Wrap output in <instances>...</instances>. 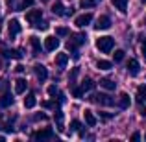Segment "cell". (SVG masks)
Masks as SVG:
<instances>
[{
    "label": "cell",
    "mask_w": 146,
    "mask_h": 142,
    "mask_svg": "<svg viewBox=\"0 0 146 142\" xmlns=\"http://www.w3.org/2000/svg\"><path fill=\"white\" fill-rule=\"evenodd\" d=\"M57 46H59V39L54 35H48L46 39H44V50H48V52H54Z\"/></svg>",
    "instance_id": "30bf717a"
},
{
    "label": "cell",
    "mask_w": 146,
    "mask_h": 142,
    "mask_svg": "<svg viewBox=\"0 0 146 142\" xmlns=\"http://www.w3.org/2000/svg\"><path fill=\"white\" fill-rule=\"evenodd\" d=\"M126 68H128V72L131 76H137L139 74V61L137 59H129L128 63H126Z\"/></svg>",
    "instance_id": "4fadbf2b"
},
{
    "label": "cell",
    "mask_w": 146,
    "mask_h": 142,
    "mask_svg": "<svg viewBox=\"0 0 146 142\" xmlns=\"http://www.w3.org/2000/svg\"><path fill=\"white\" fill-rule=\"evenodd\" d=\"M35 103H37V98H35V94H33V92H30L24 98V107H26V109H33Z\"/></svg>",
    "instance_id": "e0dca14e"
},
{
    "label": "cell",
    "mask_w": 146,
    "mask_h": 142,
    "mask_svg": "<svg viewBox=\"0 0 146 142\" xmlns=\"http://www.w3.org/2000/svg\"><path fill=\"white\" fill-rule=\"evenodd\" d=\"M33 72H35V76H37V79H39V81H46L48 70H46V67H44V65H35V67H33Z\"/></svg>",
    "instance_id": "9c48e42d"
},
{
    "label": "cell",
    "mask_w": 146,
    "mask_h": 142,
    "mask_svg": "<svg viewBox=\"0 0 146 142\" xmlns=\"http://www.w3.org/2000/svg\"><path fill=\"white\" fill-rule=\"evenodd\" d=\"M124 50H115V53H113V59H115V63H120L122 59H124Z\"/></svg>",
    "instance_id": "83f0119b"
},
{
    "label": "cell",
    "mask_w": 146,
    "mask_h": 142,
    "mask_svg": "<svg viewBox=\"0 0 146 142\" xmlns=\"http://www.w3.org/2000/svg\"><path fill=\"white\" fill-rule=\"evenodd\" d=\"M56 35H59V37H65V35H68V28H65V26L57 28V30H56Z\"/></svg>",
    "instance_id": "1f68e13d"
},
{
    "label": "cell",
    "mask_w": 146,
    "mask_h": 142,
    "mask_svg": "<svg viewBox=\"0 0 146 142\" xmlns=\"http://www.w3.org/2000/svg\"><path fill=\"white\" fill-rule=\"evenodd\" d=\"M67 63H68V53H57L56 55V65L59 68H63Z\"/></svg>",
    "instance_id": "44dd1931"
},
{
    "label": "cell",
    "mask_w": 146,
    "mask_h": 142,
    "mask_svg": "<svg viewBox=\"0 0 146 142\" xmlns=\"http://www.w3.org/2000/svg\"><path fill=\"white\" fill-rule=\"evenodd\" d=\"M89 100H91L93 103H98V105H106V107H111V105H115V100L111 98L109 94H104V92L93 94Z\"/></svg>",
    "instance_id": "3957f363"
},
{
    "label": "cell",
    "mask_w": 146,
    "mask_h": 142,
    "mask_svg": "<svg viewBox=\"0 0 146 142\" xmlns=\"http://www.w3.org/2000/svg\"><path fill=\"white\" fill-rule=\"evenodd\" d=\"M72 96H74V98H82V96H83V89H82V87H72Z\"/></svg>",
    "instance_id": "f546056e"
},
{
    "label": "cell",
    "mask_w": 146,
    "mask_h": 142,
    "mask_svg": "<svg viewBox=\"0 0 146 142\" xmlns=\"http://www.w3.org/2000/svg\"><path fill=\"white\" fill-rule=\"evenodd\" d=\"M56 122H57V129H59V131H65V127H63V113H61L59 109L56 111Z\"/></svg>",
    "instance_id": "4316f807"
},
{
    "label": "cell",
    "mask_w": 146,
    "mask_h": 142,
    "mask_svg": "<svg viewBox=\"0 0 146 142\" xmlns=\"http://www.w3.org/2000/svg\"><path fill=\"white\" fill-rule=\"evenodd\" d=\"M96 68H100V70H111V68H113V63H111V61H106V59H100V61H96Z\"/></svg>",
    "instance_id": "603a6c76"
},
{
    "label": "cell",
    "mask_w": 146,
    "mask_h": 142,
    "mask_svg": "<svg viewBox=\"0 0 146 142\" xmlns=\"http://www.w3.org/2000/svg\"><path fill=\"white\" fill-rule=\"evenodd\" d=\"M141 139V133H133L131 135V140H139Z\"/></svg>",
    "instance_id": "b9f144b4"
},
{
    "label": "cell",
    "mask_w": 146,
    "mask_h": 142,
    "mask_svg": "<svg viewBox=\"0 0 146 142\" xmlns=\"http://www.w3.org/2000/svg\"><path fill=\"white\" fill-rule=\"evenodd\" d=\"M30 6H33V0H22L17 9H26V7H30Z\"/></svg>",
    "instance_id": "4dcf8cb0"
},
{
    "label": "cell",
    "mask_w": 146,
    "mask_h": 142,
    "mask_svg": "<svg viewBox=\"0 0 146 142\" xmlns=\"http://www.w3.org/2000/svg\"><path fill=\"white\" fill-rule=\"evenodd\" d=\"M41 2H48V0H41Z\"/></svg>",
    "instance_id": "f6af8a7d"
},
{
    "label": "cell",
    "mask_w": 146,
    "mask_h": 142,
    "mask_svg": "<svg viewBox=\"0 0 146 142\" xmlns=\"http://www.w3.org/2000/svg\"><path fill=\"white\" fill-rule=\"evenodd\" d=\"M80 87L83 89V92H85V90H93V89H94V81H93L91 78H85V79L82 81V85H80Z\"/></svg>",
    "instance_id": "cb8c5ba5"
},
{
    "label": "cell",
    "mask_w": 146,
    "mask_h": 142,
    "mask_svg": "<svg viewBox=\"0 0 146 142\" xmlns=\"http://www.w3.org/2000/svg\"><path fill=\"white\" fill-rule=\"evenodd\" d=\"M0 18H2V15H0Z\"/></svg>",
    "instance_id": "7dc6e473"
},
{
    "label": "cell",
    "mask_w": 146,
    "mask_h": 142,
    "mask_svg": "<svg viewBox=\"0 0 146 142\" xmlns=\"http://www.w3.org/2000/svg\"><path fill=\"white\" fill-rule=\"evenodd\" d=\"M91 20H93V15L91 13H83V15H80V17H76L74 24L78 26V28H85L87 24H91Z\"/></svg>",
    "instance_id": "ba28073f"
},
{
    "label": "cell",
    "mask_w": 146,
    "mask_h": 142,
    "mask_svg": "<svg viewBox=\"0 0 146 142\" xmlns=\"http://www.w3.org/2000/svg\"><path fill=\"white\" fill-rule=\"evenodd\" d=\"M137 100H139V102H146V85L137 87Z\"/></svg>",
    "instance_id": "484cf974"
},
{
    "label": "cell",
    "mask_w": 146,
    "mask_h": 142,
    "mask_svg": "<svg viewBox=\"0 0 146 142\" xmlns=\"http://www.w3.org/2000/svg\"><path fill=\"white\" fill-rule=\"evenodd\" d=\"M111 4L115 6V9H118L120 13L128 11V0H111Z\"/></svg>",
    "instance_id": "9a60e30c"
},
{
    "label": "cell",
    "mask_w": 146,
    "mask_h": 142,
    "mask_svg": "<svg viewBox=\"0 0 146 142\" xmlns=\"http://www.w3.org/2000/svg\"><path fill=\"white\" fill-rule=\"evenodd\" d=\"M33 26H35L37 30H46V28H48V24H46V22H41V20H39V22H35Z\"/></svg>",
    "instance_id": "d590c367"
},
{
    "label": "cell",
    "mask_w": 146,
    "mask_h": 142,
    "mask_svg": "<svg viewBox=\"0 0 146 142\" xmlns=\"http://www.w3.org/2000/svg\"><path fill=\"white\" fill-rule=\"evenodd\" d=\"M7 89V81L6 79H0V90H6Z\"/></svg>",
    "instance_id": "f35d334b"
},
{
    "label": "cell",
    "mask_w": 146,
    "mask_h": 142,
    "mask_svg": "<svg viewBox=\"0 0 146 142\" xmlns=\"http://www.w3.org/2000/svg\"><path fill=\"white\" fill-rule=\"evenodd\" d=\"M2 55L6 57V59H21L22 53L19 52V50H9V48H2Z\"/></svg>",
    "instance_id": "8fae6325"
},
{
    "label": "cell",
    "mask_w": 146,
    "mask_h": 142,
    "mask_svg": "<svg viewBox=\"0 0 146 142\" xmlns=\"http://www.w3.org/2000/svg\"><path fill=\"white\" fill-rule=\"evenodd\" d=\"M9 105H13V96L9 92H4L0 98V107H9Z\"/></svg>",
    "instance_id": "d6986e66"
},
{
    "label": "cell",
    "mask_w": 146,
    "mask_h": 142,
    "mask_svg": "<svg viewBox=\"0 0 146 142\" xmlns=\"http://www.w3.org/2000/svg\"><path fill=\"white\" fill-rule=\"evenodd\" d=\"M26 89H28V81L22 79V78H19L17 81H15V92H17V94H24Z\"/></svg>",
    "instance_id": "7c38bea8"
},
{
    "label": "cell",
    "mask_w": 146,
    "mask_h": 142,
    "mask_svg": "<svg viewBox=\"0 0 146 142\" xmlns=\"http://www.w3.org/2000/svg\"><path fill=\"white\" fill-rule=\"evenodd\" d=\"M143 2H146V0H143Z\"/></svg>",
    "instance_id": "c3c4849f"
},
{
    "label": "cell",
    "mask_w": 146,
    "mask_h": 142,
    "mask_svg": "<svg viewBox=\"0 0 146 142\" xmlns=\"http://www.w3.org/2000/svg\"><path fill=\"white\" fill-rule=\"evenodd\" d=\"M30 44H32L33 55H39L41 53V41L37 39V37H30Z\"/></svg>",
    "instance_id": "ffe728a7"
},
{
    "label": "cell",
    "mask_w": 146,
    "mask_h": 142,
    "mask_svg": "<svg viewBox=\"0 0 146 142\" xmlns=\"http://www.w3.org/2000/svg\"><path fill=\"white\" fill-rule=\"evenodd\" d=\"M33 139H35V140L54 139V131H52V127H44V129H39V131H35V133H33Z\"/></svg>",
    "instance_id": "8992f818"
},
{
    "label": "cell",
    "mask_w": 146,
    "mask_h": 142,
    "mask_svg": "<svg viewBox=\"0 0 146 142\" xmlns=\"http://www.w3.org/2000/svg\"><path fill=\"white\" fill-rule=\"evenodd\" d=\"M111 28V18L107 17V15H100L96 18V24H94V30H98V32H102V30H109Z\"/></svg>",
    "instance_id": "5b68a950"
},
{
    "label": "cell",
    "mask_w": 146,
    "mask_h": 142,
    "mask_svg": "<svg viewBox=\"0 0 146 142\" xmlns=\"http://www.w3.org/2000/svg\"><path fill=\"white\" fill-rule=\"evenodd\" d=\"M100 0H80V7L82 9H89V7H94Z\"/></svg>",
    "instance_id": "d4e9b609"
},
{
    "label": "cell",
    "mask_w": 146,
    "mask_h": 142,
    "mask_svg": "<svg viewBox=\"0 0 146 142\" xmlns=\"http://www.w3.org/2000/svg\"><path fill=\"white\" fill-rule=\"evenodd\" d=\"M113 46H115V39H113V37H109V35L98 37V39H96V48L102 53H109L111 50H113Z\"/></svg>",
    "instance_id": "7a4b0ae2"
},
{
    "label": "cell",
    "mask_w": 146,
    "mask_h": 142,
    "mask_svg": "<svg viewBox=\"0 0 146 142\" xmlns=\"http://www.w3.org/2000/svg\"><path fill=\"white\" fill-rule=\"evenodd\" d=\"M48 94H50V96H56V94H57V87H56V85H50V87H48Z\"/></svg>",
    "instance_id": "8d00e7d4"
},
{
    "label": "cell",
    "mask_w": 146,
    "mask_h": 142,
    "mask_svg": "<svg viewBox=\"0 0 146 142\" xmlns=\"http://www.w3.org/2000/svg\"><path fill=\"white\" fill-rule=\"evenodd\" d=\"M7 2H9V4H11V2H13V0H7Z\"/></svg>",
    "instance_id": "bcb514c9"
},
{
    "label": "cell",
    "mask_w": 146,
    "mask_h": 142,
    "mask_svg": "<svg viewBox=\"0 0 146 142\" xmlns=\"http://www.w3.org/2000/svg\"><path fill=\"white\" fill-rule=\"evenodd\" d=\"M0 129H4V131H13V124L11 122H7V124H4V125H0Z\"/></svg>",
    "instance_id": "836d02e7"
},
{
    "label": "cell",
    "mask_w": 146,
    "mask_h": 142,
    "mask_svg": "<svg viewBox=\"0 0 146 142\" xmlns=\"http://www.w3.org/2000/svg\"><path fill=\"white\" fill-rule=\"evenodd\" d=\"M0 142H4V137L2 135H0Z\"/></svg>",
    "instance_id": "ee69618b"
},
{
    "label": "cell",
    "mask_w": 146,
    "mask_h": 142,
    "mask_svg": "<svg viewBox=\"0 0 146 142\" xmlns=\"http://www.w3.org/2000/svg\"><path fill=\"white\" fill-rule=\"evenodd\" d=\"M15 70L21 74V72H24V67H22V65H17V67H15Z\"/></svg>",
    "instance_id": "60d3db41"
},
{
    "label": "cell",
    "mask_w": 146,
    "mask_h": 142,
    "mask_svg": "<svg viewBox=\"0 0 146 142\" xmlns=\"http://www.w3.org/2000/svg\"><path fill=\"white\" fill-rule=\"evenodd\" d=\"M115 114H109V113H102V118L104 120H109V118H113Z\"/></svg>",
    "instance_id": "ab89813d"
},
{
    "label": "cell",
    "mask_w": 146,
    "mask_h": 142,
    "mask_svg": "<svg viewBox=\"0 0 146 142\" xmlns=\"http://www.w3.org/2000/svg\"><path fill=\"white\" fill-rule=\"evenodd\" d=\"M52 13H54V15H65V13H67V11H65L63 2H59V0H57V2L52 6Z\"/></svg>",
    "instance_id": "7402d4cb"
},
{
    "label": "cell",
    "mask_w": 146,
    "mask_h": 142,
    "mask_svg": "<svg viewBox=\"0 0 146 142\" xmlns=\"http://www.w3.org/2000/svg\"><path fill=\"white\" fill-rule=\"evenodd\" d=\"M46 114H44V113H37L35 114V116H33V120H35V122H39V120H46Z\"/></svg>",
    "instance_id": "e575fe53"
},
{
    "label": "cell",
    "mask_w": 146,
    "mask_h": 142,
    "mask_svg": "<svg viewBox=\"0 0 146 142\" xmlns=\"http://www.w3.org/2000/svg\"><path fill=\"white\" fill-rule=\"evenodd\" d=\"M41 17H43V11H41V9H30L28 13H26V20H28L30 24H35V22H39Z\"/></svg>",
    "instance_id": "52a82bcc"
},
{
    "label": "cell",
    "mask_w": 146,
    "mask_h": 142,
    "mask_svg": "<svg viewBox=\"0 0 146 142\" xmlns=\"http://www.w3.org/2000/svg\"><path fill=\"white\" fill-rule=\"evenodd\" d=\"M100 87H104L106 90H115L117 83H115L113 79H109V78H102V79H100Z\"/></svg>",
    "instance_id": "2e32d148"
},
{
    "label": "cell",
    "mask_w": 146,
    "mask_h": 142,
    "mask_svg": "<svg viewBox=\"0 0 146 142\" xmlns=\"http://www.w3.org/2000/svg\"><path fill=\"white\" fill-rule=\"evenodd\" d=\"M129 103H131V100H129V96L126 92H122L120 96H118V105H120V109H128Z\"/></svg>",
    "instance_id": "ac0fdd59"
},
{
    "label": "cell",
    "mask_w": 146,
    "mask_h": 142,
    "mask_svg": "<svg viewBox=\"0 0 146 142\" xmlns=\"http://www.w3.org/2000/svg\"><path fill=\"white\" fill-rule=\"evenodd\" d=\"M85 41H87L85 33H72V35L68 37V41H67V48L72 52L74 57H78V48L82 46V44H85Z\"/></svg>",
    "instance_id": "6da1fadb"
},
{
    "label": "cell",
    "mask_w": 146,
    "mask_h": 142,
    "mask_svg": "<svg viewBox=\"0 0 146 142\" xmlns=\"http://www.w3.org/2000/svg\"><path fill=\"white\" fill-rule=\"evenodd\" d=\"M141 53H143V57L146 59V39L143 35H141Z\"/></svg>",
    "instance_id": "d6a6232c"
},
{
    "label": "cell",
    "mask_w": 146,
    "mask_h": 142,
    "mask_svg": "<svg viewBox=\"0 0 146 142\" xmlns=\"http://www.w3.org/2000/svg\"><path fill=\"white\" fill-rule=\"evenodd\" d=\"M21 30H22V26L17 18H11V20L7 22V35H9V39H15V37L21 33Z\"/></svg>",
    "instance_id": "277c9868"
},
{
    "label": "cell",
    "mask_w": 146,
    "mask_h": 142,
    "mask_svg": "<svg viewBox=\"0 0 146 142\" xmlns=\"http://www.w3.org/2000/svg\"><path fill=\"white\" fill-rule=\"evenodd\" d=\"M83 116H85V124L89 125V127H94V125H96V116L93 114V111L85 109V113H83Z\"/></svg>",
    "instance_id": "5bb4252c"
},
{
    "label": "cell",
    "mask_w": 146,
    "mask_h": 142,
    "mask_svg": "<svg viewBox=\"0 0 146 142\" xmlns=\"http://www.w3.org/2000/svg\"><path fill=\"white\" fill-rule=\"evenodd\" d=\"M82 129V122L80 120H72L70 122V131H80Z\"/></svg>",
    "instance_id": "f1b7e54d"
},
{
    "label": "cell",
    "mask_w": 146,
    "mask_h": 142,
    "mask_svg": "<svg viewBox=\"0 0 146 142\" xmlns=\"http://www.w3.org/2000/svg\"><path fill=\"white\" fill-rule=\"evenodd\" d=\"M141 116L146 118V107H141Z\"/></svg>",
    "instance_id": "7bdbcfd3"
},
{
    "label": "cell",
    "mask_w": 146,
    "mask_h": 142,
    "mask_svg": "<svg viewBox=\"0 0 146 142\" xmlns=\"http://www.w3.org/2000/svg\"><path fill=\"white\" fill-rule=\"evenodd\" d=\"M41 105H43L44 109H52V107H56V103H54V102H43Z\"/></svg>",
    "instance_id": "74e56055"
}]
</instances>
